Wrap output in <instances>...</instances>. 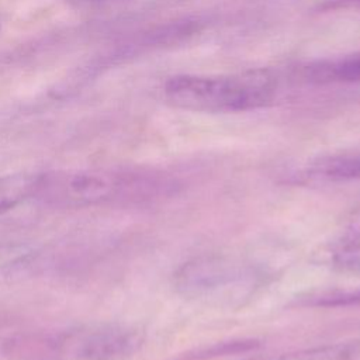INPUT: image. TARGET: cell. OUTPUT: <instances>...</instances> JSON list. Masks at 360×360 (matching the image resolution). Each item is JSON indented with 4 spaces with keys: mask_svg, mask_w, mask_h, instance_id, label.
Masks as SVG:
<instances>
[{
    "mask_svg": "<svg viewBox=\"0 0 360 360\" xmlns=\"http://www.w3.org/2000/svg\"><path fill=\"white\" fill-rule=\"evenodd\" d=\"M264 360H360V340L330 343L284 353Z\"/></svg>",
    "mask_w": 360,
    "mask_h": 360,
    "instance_id": "ba28073f",
    "label": "cell"
},
{
    "mask_svg": "<svg viewBox=\"0 0 360 360\" xmlns=\"http://www.w3.org/2000/svg\"><path fill=\"white\" fill-rule=\"evenodd\" d=\"M277 80L267 69L229 75H176L165 83V98L173 107L194 112H246L269 105Z\"/></svg>",
    "mask_w": 360,
    "mask_h": 360,
    "instance_id": "7a4b0ae2",
    "label": "cell"
},
{
    "mask_svg": "<svg viewBox=\"0 0 360 360\" xmlns=\"http://www.w3.org/2000/svg\"><path fill=\"white\" fill-rule=\"evenodd\" d=\"M37 176L38 173H15L0 177V217L34 197Z\"/></svg>",
    "mask_w": 360,
    "mask_h": 360,
    "instance_id": "52a82bcc",
    "label": "cell"
},
{
    "mask_svg": "<svg viewBox=\"0 0 360 360\" xmlns=\"http://www.w3.org/2000/svg\"><path fill=\"white\" fill-rule=\"evenodd\" d=\"M309 173L329 181L360 183V149L322 155L311 162Z\"/></svg>",
    "mask_w": 360,
    "mask_h": 360,
    "instance_id": "8992f818",
    "label": "cell"
},
{
    "mask_svg": "<svg viewBox=\"0 0 360 360\" xmlns=\"http://www.w3.org/2000/svg\"><path fill=\"white\" fill-rule=\"evenodd\" d=\"M305 80L314 84H352L360 82V51L335 59L312 62L302 68Z\"/></svg>",
    "mask_w": 360,
    "mask_h": 360,
    "instance_id": "5b68a950",
    "label": "cell"
},
{
    "mask_svg": "<svg viewBox=\"0 0 360 360\" xmlns=\"http://www.w3.org/2000/svg\"><path fill=\"white\" fill-rule=\"evenodd\" d=\"M322 10H360V0H325L321 6Z\"/></svg>",
    "mask_w": 360,
    "mask_h": 360,
    "instance_id": "8fae6325",
    "label": "cell"
},
{
    "mask_svg": "<svg viewBox=\"0 0 360 360\" xmlns=\"http://www.w3.org/2000/svg\"><path fill=\"white\" fill-rule=\"evenodd\" d=\"M333 266L350 273H360V224L353 225L333 243L330 250Z\"/></svg>",
    "mask_w": 360,
    "mask_h": 360,
    "instance_id": "9c48e42d",
    "label": "cell"
},
{
    "mask_svg": "<svg viewBox=\"0 0 360 360\" xmlns=\"http://www.w3.org/2000/svg\"><path fill=\"white\" fill-rule=\"evenodd\" d=\"M27 253V249L22 245L15 243H0V267L15 260L17 257Z\"/></svg>",
    "mask_w": 360,
    "mask_h": 360,
    "instance_id": "30bf717a",
    "label": "cell"
},
{
    "mask_svg": "<svg viewBox=\"0 0 360 360\" xmlns=\"http://www.w3.org/2000/svg\"><path fill=\"white\" fill-rule=\"evenodd\" d=\"M179 188V180L156 170H52L38 173L32 200L52 208L138 205L169 198Z\"/></svg>",
    "mask_w": 360,
    "mask_h": 360,
    "instance_id": "6da1fadb",
    "label": "cell"
},
{
    "mask_svg": "<svg viewBox=\"0 0 360 360\" xmlns=\"http://www.w3.org/2000/svg\"><path fill=\"white\" fill-rule=\"evenodd\" d=\"M86 1H105V0H86Z\"/></svg>",
    "mask_w": 360,
    "mask_h": 360,
    "instance_id": "7c38bea8",
    "label": "cell"
},
{
    "mask_svg": "<svg viewBox=\"0 0 360 360\" xmlns=\"http://www.w3.org/2000/svg\"><path fill=\"white\" fill-rule=\"evenodd\" d=\"M62 360H124L135 354L142 336L120 325H104L76 332H58Z\"/></svg>",
    "mask_w": 360,
    "mask_h": 360,
    "instance_id": "277c9868",
    "label": "cell"
},
{
    "mask_svg": "<svg viewBox=\"0 0 360 360\" xmlns=\"http://www.w3.org/2000/svg\"><path fill=\"white\" fill-rule=\"evenodd\" d=\"M262 281L252 263L225 255H204L183 263L174 273L176 290L193 300L233 302L249 295Z\"/></svg>",
    "mask_w": 360,
    "mask_h": 360,
    "instance_id": "3957f363",
    "label": "cell"
}]
</instances>
